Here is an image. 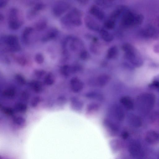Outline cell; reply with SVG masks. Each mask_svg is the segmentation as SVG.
I'll return each mask as SVG.
<instances>
[{"instance_id":"1","label":"cell","mask_w":159,"mask_h":159,"mask_svg":"<svg viewBox=\"0 0 159 159\" xmlns=\"http://www.w3.org/2000/svg\"><path fill=\"white\" fill-rule=\"evenodd\" d=\"M155 102L154 95L149 93L139 95L137 98L136 104L139 110L143 113H148L153 108Z\"/></svg>"},{"instance_id":"2","label":"cell","mask_w":159,"mask_h":159,"mask_svg":"<svg viewBox=\"0 0 159 159\" xmlns=\"http://www.w3.org/2000/svg\"><path fill=\"white\" fill-rule=\"evenodd\" d=\"M122 48L125 53V58L133 65L137 67H139L142 65L143 61L133 45L126 43L123 45Z\"/></svg>"},{"instance_id":"3","label":"cell","mask_w":159,"mask_h":159,"mask_svg":"<svg viewBox=\"0 0 159 159\" xmlns=\"http://www.w3.org/2000/svg\"><path fill=\"white\" fill-rule=\"evenodd\" d=\"M143 20V16L142 14L127 11L123 15L121 22L124 26L129 27L140 25Z\"/></svg>"},{"instance_id":"4","label":"cell","mask_w":159,"mask_h":159,"mask_svg":"<svg viewBox=\"0 0 159 159\" xmlns=\"http://www.w3.org/2000/svg\"><path fill=\"white\" fill-rule=\"evenodd\" d=\"M0 39L1 44L2 43L6 46L4 51L16 52L21 50L18 39L16 35H9L2 36L1 37Z\"/></svg>"},{"instance_id":"5","label":"cell","mask_w":159,"mask_h":159,"mask_svg":"<svg viewBox=\"0 0 159 159\" xmlns=\"http://www.w3.org/2000/svg\"><path fill=\"white\" fill-rule=\"evenodd\" d=\"M81 16L79 10L74 8L61 18V22L62 25H65L72 24L80 26L82 24Z\"/></svg>"},{"instance_id":"6","label":"cell","mask_w":159,"mask_h":159,"mask_svg":"<svg viewBox=\"0 0 159 159\" xmlns=\"http://www.w3.org/2000/svg\"><path fill=\"white\" fill-rule=\"evenodd\" d=\"M20 15L19 10L17 8H12L10 10L8 15V25L10 29L17 30L22 25L23 21Z\"/></svg>"},{"instance_id":"7","label":"cell","mask_w":159,"mask_h":159,"mask_svg":"<svg viewBox=\"0 0 159 159\" xmlns=\"http://www.w3.org/2000/svg\"><path fill=\"white\" fill-rule=\"evenodd\" d=\"M129 151L131 156L136 158H140L143 156V151L140 144L136 141L130 143Z\"/></svg>"},{"instance_id":"8","label":"cell","mask_w":159,"mask_h":159,"mask_svg":"<svg viewBox=\"0 0 159 159\" xmlns=\"http://www.w3.org/2000/svg\"><path fill=\"white\" fill-rule=\"evenodd\" d=\"M70 6V4L66 2L58 1L55 3L53 7V14L55 16H60L68 9Z\"/></svg>"},{"instance_id":"9","label":"cell","mask_w":159,"mask_h":159,"mask_svg":"<svg viewBox=\"0 0 159 159\" xmlns=\"http://www.w3.org/2000/svg\"><path fill=\"white\" fill-rule=\"evenodd\" d=\"M141 33L146 38L153 39L159 38V29L152 25H149L143 29Z\"/></svg>"},{"instance_id":"10","label":"cell","mask_w":159,"mask_h":159,"mask_svg":"<svg viewBox=\"0 0 159 159\" xmlns=\"http://www.w3.org/2000/svg\"><path fill=\"white\" fill-rule=\"evenodd\" d=\"M45 4L42 2H38L29 10L27 14V17L29 20L33 19L39 13V11L45 8Z\"/></svg>"},{"instance_id":"11","label":"cell","mask_w":159,"mask_h":159,"mask_svg":"<svg viewBox=\"0 0 159 159\" xmlns=\"http://www.w3.org/2000/svg\"><path fill=\"white\" fill-rule=\"evenodd\" d=\"M59 31L56 28H52L48 30L41 38L43 42H46L53 39L57 37Z\"/></svg>"},{"instance_id":"12","label":"cell","mask_w":159,"mask_h":159,"mask_svg":"<svg viewBox=\"0 0 159 159\" xmlns=\"http://www.w3.org/2000/svg\"><path fill=\"white\" fill-rule=\"evenodd\" d=\"M145 139L149 143H156L159 140V134L155 131L149 130L146 134Z\"/></svg>"},{"instance_id":"13","label":"cell","mask_w":159,"mask_h":159,"mask_svg":"<svg viewBox=\"0 0 159 159\" xmlns=\"http://www.w3.org/2000/svg\"><path fill=\"white\" fill-rule=\"evenodd\" d=\"M70 85L72 90L75 93L80 91L83 88L82 82L77 78H73L70 80Z\"/></svg>"},{"instance_id":"14","label":"cell","mask_w":159,"mask_h":159,"mask_svg":"<svg viewBox=\"0 0 159 159\" xmlns=\"http://www.w3.org/2000/svg\"><path fill=\"white\" fill-rule=\"evenodd\" d=\"M85 22L86 26L90 30L97 31L99 30V25L92 17L87 16L85 18Z\"/></svg>"},{"instance_id":"15","label":"cell","mask_w":159,"mask_h":159,"mask_svg":"<svg viewBox=\"0 0 159 159\" xmlns=\"http://www.w3.org/2000/svg\"><path fill=\"white\" fill-rule=\"evenodd\" d=\"M30 89L36 93H40L43 90V88L42 83L39 80H32L29 83Z\"/></svg>"},{"instance_id":"16","label":"cell","mask_w":159,"mask_h":159,"mask_svg":"<svg viewBox=\"0 0 159 159\" xmlns=\"http://www.w3.org/2000/svg\"><path fill=\"white\" fill-rule=\"evenodd\" d=\"M90 13L95 17L99 20H102L104 17L103 11L96 5H93L89 10Z\"/></svg>"},{"instance_id":"17","label":"cell","mask_w":159,"mask_h":159,"mask_svg":"<svg viewBox=\"0 0 159 159\" xmlns=\"http://www.w3.org/2000/svg\"><path fill=\"white\" fill-rule=\"evenodd\" d=\"M120 102L124 107L128 110H132L134 107L133 101L129 96H125L121 98L120 99Z\"/></svg>"},{"instance_id":"18","label":"cell","mask_w":159,"mask_h":159,"mask_svg":"<svg viewBox=\"0 0 159 159\" xmlns=\"http://www.w3.org/2000/svg\"><path fill=\"white\" fill-rule=\"evenodd\" d=\"M33 28L32 27L28 26L25 27L24 29L21 36V39L23 42L25 44L29 43V37L33 31Z\"/></svg>"},{"instance_id":"19","label":"cell","mask_w":159,"mask_h":159,"mask_svg":"<svg viewBox=\"0 0 159 159\" xmlns=\"http://www.w3.org/2000/svg\"><path fill=\"white\" fill-rule=\"evenodd\" d=\"M129 121L130 125L134 127H139L142 124L141 119L139 116L136 115H131L129 117Z\"/></svg>"},{"instance_id":"20","label":"cell","mask_w":159,"mask_h":159,"mask_svg":"<svg viewBox=\"0 0 159 159\" xmlns=\"http://www.w3.org/2000/svg\"><path fill=\"white\" fill-rule=\"evenodd\" d=\"M48 21L44 18H42L38 20L35 23L34 27L37 31H41L44 30L47 26Z\"/></svg>"},{"instance_id":"21","label":"cell","mask_w":159,"mask_h":159,"mask_svg":"<svg viewBox=\"0 0 159 159\" xmlns=\"http://www.w3.org/2000/svg\"><path fill=\"white\" fill-rule=\"evenodd\" d=\"M55 82V77L54 75L51 72H49L46 74L44 77L43 83L47 86H51Z\"/></svg>"},{"instance_id":"22","label":"cell","mask_w":159,"mask_h":159,"mask_svg":"<svg viewBox=\"0 0 159 159\" xmlns=\"http://www.w3.org/2000/svg\"><path fill=\"white\" fill-rule=\"evenodd\" d=\"M76 69L75 66H71L67 65L62 66L60 69L61 73L65 76H68L70 73L74 71Z\"/></svg>"},{"instance_id":"23","label":"cell","mask_w":159,"mask_h":159,"mask_svg":"<svg viewBox=\"0 0 159 159\" xmlns=\"http://www.w3.org/2000/svg\"><path fill=\"white\" fill-rule=\"evenodd\" d=\"M16 89L11 87L5 89L2 92V94L4 97L9 98H13L16 94Z\"/></svg>"},{"instance_id":"24","label":"cell","mask_w":159,"mask_h":159,"mask_svg":"<svg viewBox=\"0 0 159 159\" xmlns=\"http://www.w3.org/2000/svg\"><path fill=\"white\" fill-rule=\"evenodd\" d=\"M118 50L117 47L114 46L110 47L108 50L107 54V57L108 59L115 58L117 56Z\"/></svg>"},{"instance_id":"25","label":"cell","mask_w":159,"mask_h":159,"mask_svg":"<svg viewBox=\"0 0 159 159\" xmlns=\"http://www.w3.org/2000/svg\"><path fill=\"white\" fill-rule=\"evenodd\" d=\"M100 35L102 39L107 42H110L113 39V35L107 31L101 30L100 31Z\"/></svg>"},{"instance_id":"26","label":"cell","mask_w":159,"mask_h":159,"mask_svg":"<svg viewBox=\"0 0 159 159\" xmlns=\"http://www.w3.org/2000/svg\"><path fill=\"white\" fill-rule=\"evenodd\" d=\"M114 109L115 115L120 121L123 120L125 117V113L122 109L119 106H116Z\"/></svg>"},{"instance_id":"27","label":"cell","mask_w":159,"mask_h":159,"mask_svg":"<svg viewBox=\"0 0 159 159\" xmlns=\"http://www.w3.org/2000/svg\"><path fill=\"white\" fill-rule=\"evenodd\" d=\"M15 111L20 113H24L27 110V106L25 104L18 102L15 104L14 107Z\"/></svg>"},{"instance_id":"28","label":"cell","mask_w":159,"mask_h":159,"mask_svg":"<svg viewBox=\"0 0 159 159\" xmlns=\"http://www.w3.org/2000/svg\"><path fill=\"white\" fill-rule=\"evenodd\" d=\"M110 80V77L106 75H103L99 76L97 80V83L100 86H103L106 85Z\"/></svg>"},{"instance_id":"29","label":"cell","mask_w":159,"mask_h":159,"mask_svg":"<svg viewBox=\"0 0 159 159\" xmlns=\"http://www.w3.org/2000/svg\"><path fill=\"white\" fill-rule=\"evenodd\" d=\"M13 57L15 61L20 66H25L28 63L27 59L24 56H14Z\"/></svg>"},{"instance_id":"30","label":"cell","mask_w":159,"mask_h":159,"mask_svg":"<svg viewBox=\"0 0 159 159\" xmlns=\"http://www.w3.org/2000/svg\"><path fill=\"white\" fill-rule=\"evenodd\" d=\"M14 123L19 126H23L26 123V120L24 117L20 116H14L13 119Z\"/></svg>"},{"instance_id":"31","label":"cell","mask_w":159,"mask_h":159,"mask_svg":"<svg viewBox=\"0 0 159 159\" xmlns=\"http://www.w3.org/2000/svg\"><path fill=\"white\" fill-rule=\"evenodd\" d=\"M15 79L16 82L20 85L23 86L26 83L25 78L21 74H16L15 76Z\"/></svg>"},{"instance_id":"32","label":"cell","mask_w":159,"mask_h":159,"mask_svg":"<svg viewBox=\"0 0 159 159\" xmlns=\"http://www.w3.org/2000/svg\"><path fill=\"white\" fill-rule=\"evenodd\" d=\"M1 109L2 112L7 116H13L15 111L14 109L7 107H1Z\"/></svg>"},{"instance_id":"33","label":"cell","mask_w":159,"mask_h":159,"mask_svg":"<svg viewBox=\"0 0 159 159\" xmlns=\"http://www.w3.org/2000/svg\"><path fill=\"white\" fill-rule=\"evenodd\" d=\"M46 73V71L44 70L38 69L35 70L33 72L34 75L36 78H40L44 76Z\"/></svg>"},{"instance_id":"34","label":"cell","mask_w":159,"mask_h":159,"mask_svg":"<svg viewBox=\"0 0 159 159\" xmlns=\"http://www.w3.org/2000/svg\"><path fill=\"white\" fill-rule=\"evenodd\" d=\"M80 101L75 98H72L71 103L74 108L78 110L79 108H81L82 106V103Z\"/></svg>"},{"instance_id":"35","label":"cell","mask_w":159,"mask_h":159,"mask_svg":"<svg viewBox=\"0 0 159 159\" xmlns=\"http://www.w3.org/2000/svg\"><path fill=\"white\" fill-rule=\"evenodd\" d=\"M35 62L38 64H42L44 61V57L43 55L41 53H37L34 57Z\"/></svg>"},{"instance_id":"36","label":"cell","mask_w":159,"mask_h":159,"mask_svg":"<svg viewBox=\"0 0 159 159\" xmlns=\"http://www.w3.org/2000/svg\"><path fill=\"white\" fill-rule=\"evenodd\" d=\"M115 21L111 19L106 20L104 23L105 27L109 29H113L115 27Z\"/></svg>"},{"instance_id":"37","label":"cell","mask_w":159,"mask_h":159,"mask_svg":"<svg viewBox=\"0 0 159 159\" xmlns=\"http://www.w3.org/2000/svg\"><path fill=\"white\" fill-rule=\"evenodd\" d=\"M122 11V9H118L114 11L112 13L110 19L114 20L120 15Z\"/></svg>"},{"instance_id":"38","label":"cell","mask_w":159,"mask_h":159,"mask_svg":"<svg viewBox=\"0 0 159 159\" xmlns=\"http://www.w3.org/2000/svg\"><path fill=\"white\" fill-rule=\"evenodd\" d=\"M40 101V98L39 96L34 97L31 101V105L33 107H36Z\"/></svg>"},{"instance_id":"39","label":"cell","mask_w":159,"mask_h":159,"mask_svg":"<svg viewBox=\"0 0 159 159\" xmlns=\"http://www.w3.org/2000/svg\"><path fill=\"white\" fill-rule=\"evenodd\" d=\"M151 119L152 122L157 123L159 125V112H154L151 115Z\"/></svg>"},{"instance_id":"40","label":"cell","mask_w":159,"mask_h":159,"mask_svg":"<svg viewBox=\"0 0 159 159\" xmlns=\"http://www.w3.org/2000/svg\"><path fill=\"white\" fill-rule=\"evenodd\" d=\"M151 86L159 91V79H155L152 82Z\"/></svg>"},{"instance_id":"41","label":"cell","mask_w":159,"mask_h":159,"mask_svg":"<svg viewBox=\"0 0 159 159\" xmlns=\"http://www.w3.org/2000/svg\"><path fill=\"white\" fill-rule=\"evenodd\" d=\"M89 56V55L88 53L85 51H84L81 52L80 54V58L84 60H85L87 59Z\"/></svg>"},{"instance_id":"42","label":"cell","mask_w":159,"mask_h":159,"mask_svg":"<svg viewBox=\"0 0 159 159\" xmlns=\"http://www.w3.org/2000/svg\"><path fill=\"white\" fill-rule=\"evenodd\" d=\"M21 98L23 99L26 100H28L29 98V94L26 91L22 92L21 95Z\"/></svg>"},{"instance_id":"43","label":"cell","mask_w":159,"mask_h":159,"mask_svg":"<svg viewBox=\"0 0 159 159\" xmlns=\"http://www.w3.org/2000/svg\"><path fill=\"white\" fill-rule=\"evenodd\" d=\"M7 2V0H0V8H2L5 7Z\"/></svg>"},{"instance_id":"44","label":"cell","mask_w":159,"mask_h":159,"mask_svg":"<svg viewBox=\"0 0 159 159\" xmlns=\"http://www.w3.org/2000/svg\"><path fill=\"white\" fill-rule=\"evenodd\" d=\"M154 51L157 52L159 53V44L155 45L154 47Z\"/></svg>"},{"instance_id":"45","label":"cell","mask_w":159,"mask_h":159,"mask_svg":"<svg viewBox=\"0 0 159 159\" xmlns=\"http://www.w3.org/2000/svg\"><path fill=\"white\" fill-rule=\"evenodd\" d=\"M4 16L1 13L0 14V22L4 20Z\"/></svg>"},{"instance_id":"46","label":"cell","mask_w":159,"mask_h":159,"mask_svg":"<svg viewBox=\"0 0 159 159\" xmlns=\"http://www.w3.org/2000/svg\"><path fill=\"white\" fill-rule=\"evenodd\" d=\"M157 26L159 28V16L157 18Z\"/></svg>"}]
</instances>
